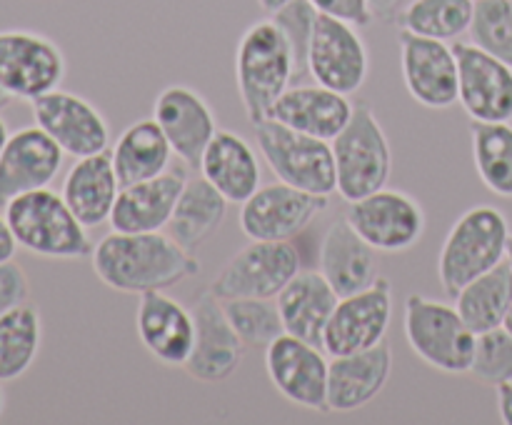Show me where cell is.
I'll return each mask as SVG.
<instances>
[{"label": "cell", "instance_id": "cell-1", "mask_svg": "<svg viewBox=\"0 0 512 425\" xmlns=\"http://www.w3.org/2000/svg\"><path fill=\"white\" fill-rule=\"evenodd\" d=\"M93 273L118 293L140 295L148 290H170L200 273L193 250L180 245L168 230L155 233L103 235L90 253Z\"/></svg>", "mask_w": 512, "mask_h": 425}, {"label": "cell", "instance_id": "cell-2", "mask_svg": "<svg viewBox=\"0 0 512 425\" xmlns=\"http://www.w3.org/2000/svg\"><path fill=\"white\" fill-rule=\"evenodd\" d=\"M293 80L295 55L283 28L270 15L250 25L235 48V83L250 125L268 118Z\"/></svg>", "mask_w": 512, "mask_h": 425}, {"label": "cell", "instance_id": "cell-3", "mask_svg": "<svg viewBox=\"0 0 512 425\" xmlns=\"http://www.w3.org/2000/svg\"><path fill=\"white\" fill-rule=\"evenodd\" d=\"M18 248L50 260H78L93 253L88 228L65 198L50 188L30 190L3 205Z\"/></svg>", "mask_w": 512, "mask_h": 425}, {"label": "cell", "instance_id": "cell-4", "mask_svg": "<svg viewBox=\"0 0 512 425\" xmlns=\"http://www.w3.org/2000/svg\"><path fill=\"white\" fill-rule=\"evenodd\" d=\"M510 223L495 205H473L445 235L438 253V280L450 298L470 280L498 268L508 258Z\"/></svg>", "mask_w": 512, "mask_h": 425}, {"label": "cell", "instance_id": "cell-5", "mask_svg": "<svg viewBox=\"0 0 512 425\" xmlns=\"http://www.w3.org/2000/svg\"><path fill=\"white\" fill-rule=\"evenodd\" d=\"M403 328L410 350L430 368L448 375L470 373L478 333L465 323L455 305L410 293L405 298Z\"/></svg>", "mask_w": 512, "mask_h": 425}, {"label": "cell", "instance_id": "cell-6", "mask_svg": "<svg viewBox=\"0 0 512 425\" xmlns=\"http://www.w3.org/2000/svg\"><path fill=\"white\" fill-rule=\"evenodd\" d=\"M338 195L345 203L385 188L393 173V150L368 100H358L348 125L333 140Z\"/></svg>", "mask_w": 512, "mask_h": 425}, {"label": "cell", "instance_id": "cell-7", "mask_svg": "<svg viewBox=\"0 0 512 425\" xmlns=\"http://www.w3.org/2000/svg\"><path fill=\"white\" fill-rule=\"evenodd\" d=\"M258 150L280 183L315 195L338 193L333 143L300 133L273 118L253 125Z\"/></svg>", "mask_w": 512, "mask_h": 425}, {"label": "cell", "instance_id": "cell-8", "mask_svg": "<svg viewBox=\"0 0 512 425\" xmlns=\"http://www.w3.org/2000/svg\"><path fill=\"white\" fill-rule=\"evenodd\" d=\"M300 273V253L293 240H248L223 265L210 290L215 298H278Z\"/></svg>", "mask_w": 512, "mask_h": 425}, {"label": "cell", "instance_id": "cell-9", "mask_svg": "<svg viewBox=\"0 0 512 425\" xmlns=\"http://www.w3.org/2000/svg\"><path fill=\"white\" fill-rule=\"evenodd\" d=\"M345 220L375 253L383 255H398L418 245L428 225L423 205L405 190L388 185L350 203Z\"/></svg>", "mask_w": 512, "mask_h": 425}, {"label": "cell", "instance_id": "cell-10", "mask_svg": "<svg viewBox=\"0 0 512 425\" xmlns=\"http://www.w3.org/2000/svg\"><path fill=\"white\" fill-rule=\"evenodd\" d=\"M68 63L55 40L35 30H0V88L18 100H35L60 88Z\"/></svg>", "mask_w": 512, "mask_h": 425}, {"label": "cell", "instance_id": "cell-11", "mask_svg": "<svg viewBox=\"0 0 512 425\" xmlns=\"http://www.w3.org/2000/svg\"><path fill=\"white\" fill-rule=\"evenodd\" d=\"M360 28L318 13L308 50V78L343 95H355L370 73V53Z\"/></svg>", "mask_w": 512, "mask_h": 425}, {"label": "cell", "instance_id": "cell-12", "mask_svg": "<svg viewBox=\"0 0 512 425\" xmlns=\"http://www.w3.org/2000/svg\"><path fill=\"white\" fill-rule=\"evenodd\" d=\"M390 323H393V285L380 275L368 288L338 300L323 333V350L335 358V355L375 348L385 340Z\"/></svg>", "mask_w": 512, "mask_h": 425}, {"label": "cell", "instance_id": "cell-13", "mask_svg": "<svg viewBox=\"0 0 512 425\" xmlns=\"http://www.w3.org/2000/svg\"><path fill=\"white\" fill-rule=\"evenodd\" d=\"M330 205L328 195L305 193L288 183L260 185L240 203L238 223L248 240H293Z\"/></svg>", "mask_w": 512, "mask_h": 425}, {"label": "cell", "instance_id": "cell-14", "mask_svg": "<svg viewBox=\"0 0 512 425\" xmlns=\"http://www.w3.org/2000/svg\"><path fill=\"white\" fill-rule=\"evenodd\" d=\"M328 368L323 345L283 333L265 348V370L273 388L290 403L328 413Z\"/></svg>", "mask_w": 512, "mask_h": 425}, {"label": "cell", "instance_id": "cell-15", "mask_svg": "<svg viewBox=\"0 0 512 425\" xmlns=\"http://www.w3.org/2000/svg\"><path fill=\"white\" fill-rule=\"evenodd\" d=\"M33 120L43 128L70 158L110 150V125L105 115L83 95L55 88L40 98L30 100Z\"/></svg>", "mask_w": 512, "mask_h": 425}, {"label": "cell", "instance_id": "cell-16", "mask_svg": "<svg viewBox=\"0 0 512 425\" xmlns=\"http://www.w3.org/2000/svg\"><path fill=\"white\" fill-rule=\"evenodd\" d=\"M400 73L405 90L428 110H448L458 103V55L445 40L410 30L398 33Z\"/></svg>", "mask_w": 512, "mask_h": 425}, {"label": "cell", "instance_id": "cell-17", "mask_svg": "<svg viewBox=\"0 0 512 425\" xmlns=\"http://www.w3.org/2000/svg\"><path fill=\"white\" fill-rule=\"evenodd\" d=\"M458 55V103L475 123L512 120V65L485 53L475 43L455 40Z\"/></svg>", "mask_w": 512, "mask_h": 425}, {"label": "cell", "instance_id": "cell-18", "mask_svg": "<svg viewBox=\"0 0 512 425\" xmlns=\"http://www.w3.org/2000/svg\"><path fill=\"white\" fill-rule=\"evenodd\" d=\"M195 315V348L188 363L183 365L185 373L200 383H223L233 378L245 358V343L235 328L230 325L223 310V300L215 298L213 290H203L193 300Z\"/></svg>", "mask_w": 512, "mask_h": 425}, {"label": "cell", "instance_id": "cell-19", "mask_svg": "<svg viewBox=\"0 0 512 425\" xmlns=\"http://www.w3.org/2000/svg\"><path fill=\"white\" fill-rule=\"evenodd\" d=\"M135 333L158 363L183 368L195 348L198 328L193 308H185L165 290H148L138 295Z\"/></svg>", "mask_w": 512, "mask_h": 425}, {"label": "cell", "instance_id": "cell-20", "mask_svg": "<svg viewBox=\"0 0 512 425\" xmlns=\"http://www.w3.org/2000/svg\"><path fill=\"white\" fill-rule=\"evenodd\" d=\"M153 118L163 128L173 153L188 168L198 170L205 148L218 133V120L208 100L188 85H168L155 98Z\"/></svg>", "mask_w": 512, "mask_h": 425}, {"label": "cell", "instance_id": "cell-21", "mask_svg": "<svg viewBox=\"0 0 512 425\" xmlns=\"http://www.w3.org/2000/svg\"><path fill=\"white\" fill-rule=\"evenodd\" d=\"M63 148L38 125L8 135L0 153V205L30 190L50 188L63 168Z\"/></svg>", "mask_w": 512, "mask_h": 425}, {"label": "cell", "instance_id": "cell-22", "mask_svg": "<svg viewBox=\"0 0 512 425\" xmlns=\"http://www.w3.org/2000/svg\"><path fill=\"white\" fill-rule=\"evenodd\" d=\"M393 373V350L380 343L360 353L335 355L328 368V413H355L373 403Z\"/></svg>", "mask_w": 512, "mask_h": 425}, {"label": "cell", "instance_id": "cell-23", "mask_svg": "<svg viewBox=\"0 0 512 425\" xmlns=\"http://www.w3.org/2000/svg\"><path fill=\"white\" fill-rule=\"evenodd\" d=\"M188 173L168 168L155 178L123 185L110 213V228L118 233H155L168 228L175 203L185 188Z\"/></svg>", "mask_w": 512, "mask_h": 425}, {"label": "cell", "instance_id": "cell-24", "mask_svg": "<svg viewBox=\"0 0 512 425\" xmlns=\"http://www.w3.org/2000/svg\"><path fill=\"white\" fill-rule=\"evenodd\" d=\"M355 103L350 95L335 93L318 83H298L290 85L278 103L273 105L268 118L288 125V128L300 130V133L315 135L333 143L340 130L348 125L353 115Z\"/></svg>", "mask_w": 512, "mask_h": 425}, {"label": "cell", "instance_id": "cell-25", "mask_svg": "<svg viewBox=\"0 0 512 425\" xmlns=\"http://www.w3.org/2000/svg\"><path fill=\"white\" fill-rule=\"evenodd\" d=\"M318 270L340 298L358 293L380 278L378 255L345 218L330 223L323 233Z\"/></svg>", "mask_w": 512, "mask_h": 425}, {"label": "cell", "instance_id": "cell-26", "mask_svg": "<svg viewBox=\"0 0 512 425\" xmlns=\"http://www.w3.org/2000/svg\"><path fill=\"white\" fill-rule=\"evenodd\" d=\"M120 180L115 173L113 155L110 150L78 158L65 173L60 195L70 205L80 223L88 230L110 223V213L120 193Z\"/></svg>", "mask_w": 512, "mask_h": 425}, {"label": "cell", "instance_id": "cell-27", "mask_svg": "<svg viewBox=\"0 0 512 425\" xmlns=\"http://www.w3.org/2000/svg\"><path fill=\"white\" fill-rule=\"evenodd\" d=\"M198 173L215 185L228 198L240 205L260 188V160L253 145L233 130H220L205 148Z\"/></svg>", "mask_w": 512, "mask_h": 425}, {"label": "cell", "instance_id": "cell-28", "mask_svg": "<svg viewBox=\"0 0 512 425\" xmlns=\"http://www.w3.org/2000/svg\"><path fill=\"white\" fill-rule=\"evenodd\" d=\"M275 300H278L285 333L323 345V333L340 295L320 270H300Z\"/></svg>", "mask_w": 512, "mask_h": 425}, {"label": "cell", "instance_id": "cell-29", "mask_svg": "<svg viewBox=\"0 0 512 425\" xmlns=\"http://www.w3.org/2000/svg\"><path fill=\"white\" fill-rule=\"evenodd\" d=\"M110 155H113L120 185H133L165 173L175 153L158 120L143 118L130 123L118 135V140L110 148Z\"/></svg>", "mask_w": 512, "mask_h": 425}, {"label": "cell", "instance_id": "cell-30", "mask_svg": "<svg viewBox=\"0 0 512 425\" xmlns=\"http://www.w3.org/2000/svg\"><path fill=\"white\" fill-rule=\"evenodd\" d=\"M228 198L203 175L185 180V188L175 203L168 233L188 250H198L228 218Z\"/></svg>", "mask_w": 512, "mask_h": 425}, {"label": "cell", "instance_id": "cell-31", "mask_svg": "<svg viewBox=\"0 0 512 425\" xmlns=\"http://www.w3.org/2000/svg\"><path fill=\"white\" fill-rule=\"evenodd\" d=\"M453 300L465 323L478 335L485 330L500 328L512 308V270L508 260L480 278L470 280L465 288L458 290Z\"/></svg>", "mask_w": 512, "mask_h": 425}, {"label": "cell", "instance_id": "cell-32", "mask_svg": "<svg viewBox=\"0 0 512 425\" xmlns=\"http://www.w3.org/2000/svg\"><path fill=\"white\" fill-rule=\"evenodd\" d=\"M43 343V320L33 303L0 315V383H13L33 368Z\"/></svg>", "mask_w": 512, "mask_h": 425}, {"label": "cell", "instance_id": "cell-33", "mask_svg": "<svg viewBox=\"0 0 512 425\" xmlns=\"http://www.w3.org/2000/svg\"><path fill=\"white\" fill-rule=\"evenodd\" d=\"M475 0H408L398 13L400 30L453 43L470 30Z\"/></svg>", "mask_w": 512, "mask_h": 425}, {"label": "cell", "instance_id": "cell-34", "mask_svg": "<svg viewBox=\"0 0 512 425\" xmlns=\"http://www.w3.org/2000/svg\"><path fill=\"white\" fill-rule=\"evenodd\" d=\"M470 138L478 178L498 198H512V125L473 120Z\"/></svg>", "mask_w": 512, "mask_h": 425}, {"label": "cell", "instance_id": "cell-35", "mask_svg": "<svg viewBox=\"0 0 512 425\" xmlns=\"http://www.w3.org/2000/svg\"><path fill=\"white\" fill-rule=\"evenodd\" d=\"M223 310L245 348L265 353V348L285 333L275 298H230L223 300Z\"/></svg>", "mask_w": 512, "mask_h": 425}, {"label": "cell", "instance_id": "cell-36", "mask_svg": "<svg viewBox=\"0 0 512 425\" xmlns=\"http://www.w3.org/2000/svg\"><path fill=\"white\" fill-rule=\"evenodd\" d=\"M470 43L512 65V0H475Z\"/></svg>", "mask_w": 512, "mask_h": 425}, {"label": "cell", "instance_id": "cell-37", "mask_svg": "<svg viewBox=\"0 0 512 425\" xmlns=\"http://www.w3.org/2000/svg\"><path fill=\"white\" fill-rule=\"evenodd\" d=\"M470 375L488 385L512 380V333L505 325L478 335Z\"/></svg>", "mask_w": 512, "mask_h": 425}, {"label": "cell", "instance_id": "cell-38", "mask_svg": "<svg viewBox=\"0 0 512 425\" xmlns=\"http://www.w3.org/2000/svg\"><path fill=\"white\" fill-rule=\"evenodd\" d=\"M270 18L283 28L285 38H288L290 48L295 55V78L303 80L308 78V50L310 40H313V28L315 20H318V10L310 0H293L285 8H280L278 13H273Z\"/></svg>", "mask_w": 512, "mask_h": 425}, {"label": "cell", "instance_id": "cell-39", "mask_svg": "<svg viewBox=\"0 0 512 425\" xmlns=\"http://www.w3.org/2000/svg\"><path fill=\"white\" fill-rule=\"evenodd\" d=\"M28 298H30V283L23 265L15 263V260H5V263H0V315L18 308V305L28 303Z\"/></svg>", "mask_w": 512, "mask_h": 425}, {"label": "cell", "instance_id": "cell-40", "mask_svg": "<svg viewBox=\"0 0 512 425\" xmlns=\"http://www.w3.org/2000/svg\"><path fill=\"white\" fill-rule=\"evenodd\" d=\"M315 10L330 18L345 20V23L355 25V28H365L373 23V10H370L368 0H310Z\"/></svg>", "mask_w": 512, "mask_h": 425}, {"label": "cell", "instance_id": "cell-41", "mask_svg": "<svg viewBox=\"0 0 512 425\" xmlns=\"http://www.w3.org/2000/svg\"><path fill=\"white\" fill-rule=\"evenodd\" d=\"M15 250H18V243H15V238H13V230H10L5 213H0V263H5V260H13Z\"/></svg>", "mask_w": 512, "mask_h": 425}, {"label": "cell", "instance_id": "cell-42", "mask_svg": "<svg viewBox=\"0 0 512 425\" xmlns=\"http://www.w3.org/2000/svg\"><path fill=\"white\" fill-rule=\"evenodd\" d=\"M400 3H403V0H368L370 10H373V18L383 20V23L398 20Z\"/></svg>", "mask_w": 512, "mask_h": 425}, {"label": "cell", "instance_id": "cell-43", "mask_svg": "<svg viewBox=\"0 0 512 425\" xmlns=\"http://www.w3.org/2000/svg\"><path fill=\"white\" fill-rule=\"evenodd\" d=\"M498 390V413L505 425H512V380L495 385Z\"/></svg>", "mask_w": 512, "mask_h": 425}, {"label": "cell", "instance_id": "cell-44", "mask_svg": "<svg viewBox=\"0 0 512 425\" xmlns=\"http://www.w3.org/2000/svg\"><path fill=\"white\" fill-rule=\"evenodd\" d=\"M288 3H293V0H258V5L263 8V13H268V15L278 13V10L285 8Z\"/></svg>", "mask_w": 512, "mask_h": 425}, {"label": "cell", "instance_id": "cell-45", "mask_svg": "<svg viewBox=\"0 0 512 425\" xmlns=\"http://www.w3.org/2000/svg\"><path fill=\"white\" fill-rule=\"evenodd\" d=\"M8 135H10L8 125H5V120H3V118H0V153H3L5 143H8Z\"/></svg>", "mask_w": 512, "mask_h": 425}, {"label": "cell", "instance_id": "cell-46", "mask_svg": "<svg viewBox=\"0 0 512 425\" xmlns=\"http://www.w3.org/2000/svg\"><path fill=\"white\" fill-rule=\"evenodd\" d=\"M13 95H10L8 93V90H5V88H0V110H5V108H8V105L10 103H13Z\"/></svg>", "mask_w": 512, "mask_h": 425}, {"label": "cell", "instance_id": "cell-47", "mask_svg": "<svg viewBox=\"0 0 512 425\" xmlns=\"http://www.w3.org/2000/svg\"><path fill=\"white\" fill-rule=\"evenodd\" d=\"M503 325H505V328H508L510 333H512V308L508 310V318H505V323H503Z\"/></svg>", "mask_w": 512, "mask_h": 425}, {"label": "cell", "instance_id": "cell-48", "mask_svg": "<svg viewBox=\"0 0 512 425\" xmlns=\"http://www.w3.org/2000/svg\"><path fill=\"white\" fill-rule=\"evenodd\" d=\"M508 265H510V270H512V235H510V243H508Z\"/></svg>", "mask_w": 512, "mask_h": 425}, {"label": "cell", "instance_id": "cell-49", "mask_svg": "<svg viewBox=\"0 0 512 425\" xmlns=\"http://www.w3.org/2000/svg\"><path fill=\"white\" fill-rule=\"evenodd\" d=\"M3 410H5V395L3 390H0V415H3Z\"/></svg>", "mask_w": 512, "mask_h": 425}]
</instances>
